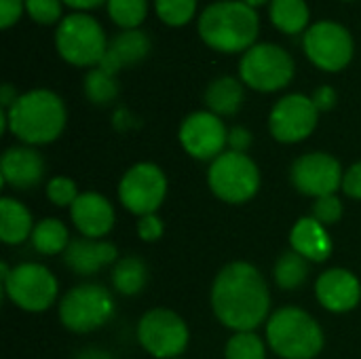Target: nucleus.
Instances as JSON below:
<instances>
[{"label": "nucleus", "instance_id": "31", "mask_svg": "<svg viewBox=\"0 0 361 359\" xmlns=\"http://www.w3.org/2000/svg\"><path fill=\"white\" fill-rule=\"evenodd\" d=\"M197 4L199 0H154V13L165 25L182 28L195 17Z\"/></svg>", "mask_w": 361, "mask_h": 359}, {"label": "nucleus", "instance_id": "8", "mask_svg": "<svg viewBox=\"0 0 361 359\" xmlns=\"http://www.w3.org/2000/svg\"><path fill=\"white\" fill-rule=\"evenodd\" d=\"M207 182L212 193L226 203H245L260 188V171L258 165L245 154L226 150L216 161H212Z\"/></svg>", "mask_w": 361, "mask_h": 359}, {"label": "nucleus", "instance_id": "37", "mask_svg": "<svg viewBox=\"0 0 361 359\" xmlns=\"http://www.w3.org/2000/svg\"><path fill=\"white\" fill-rule=\"evenodd\" d=\"M343 190L351 199H361V161L351 165L343 176Z\"/></svg>", "mask_w": 361, "mask_h": 359}, {"label": "nucleus", "instance_id": "5", "mask_svg": "<svg viewBox=\"0 0 361 359\" xmlns=\"http://www.w3.org/2000/svg\"><path fill=\"white\" fill-rule=\"evenodd\" d=\"M102 23L89 13H70L55 28V49L63 61L76 68H95L108 51Z\"/></svg>", "mask_w": 361, "mask_h": 359}, {"label": "nucleus", "instance_id": "7", "mask_svg": "<svg viewBox=\"0 0 361 359\" xmlns=\"http://www.w3.org/2000/svg\"><path fill=\"white\" fill-rule=\"evenodd\" d=\"M0 269L4 294L19 309L27 313H42L55 303L59 288L55 275L47 267L38 262H23L8 269V264L2 262Z\"/></svg>", "mask_w": 361, "mask_h": 359}, {"label": "nucleus", "instance_id": "35", "mask_svg": "<svg viewBox=\"0 0 361 359\" xmlns=\"http://www.w3.org/2000/svg\"><path fill=\"white\" fill-rule=\"evenodd\" d=\"M137 235L142 241H159L163 237V222L157 214H148V216H142L140 222H137Z\"/></svg>", "mask_w": 361, "mask_h": 359}, {"label": "nucleus", "instance_id": "32", "mask_svg": "<svg viewBox=\"0 0 361 359\" xmlns=\"http://www.w3.org/2000/svg\"><path fill=\"white\" fill-rule=\"evenodd\" d=\"M61 6V0H25V15L40 25H53L63 19Z\"/></svg>", "mask_w": 361, "mask_h": 359}, {"label": "nucleus", "instance_id": "10", "mask_svg": "<svg viewBox=\"0 0 361 359\" xmlns=\"http://www.w3.org/2000/svg\"><path fill=\"white\" fill-rule=\"evenodd\" d=\"M302 49L315 68L324 72H341L351 63L355 42L343 23L324 19L309 25L302 38Z\"/></svg>", "mask_w": 361, "mask_h": 359}, {"label": "nucleus", "instance_id": "4", "mask_svg": "<svg viewBox=\"0 0 361 359\" xmlns=\"http://www.w3.org/2000/svg\"><path fill=\"white\" fill-rule=\"evenodd\" d=\"M267 341L283 359H313L324 349L322 326L298 307H283L267 320Z\"/></svg>", "mask_w": 361, "mask_h": 359}, {"label": "nucleus", "instance_id": "18", "mask_svg": "<svg viewBox=\"0 0 361 359\" xmlns=\"http://www.w3.org/2000/svg\"><path fill=\"white\" fill-rule=\"evenodd\" d=\"M150 49H152V42L144 30H140V28L121 30L116 36L110 38L108 51H106L104 59L99 61V68L116 76V72H121L123 68L142 63L148 57Z\"/></svg>", "mask_w": 361, "mask_h": 359}, {"label": "nucleus", "instance_id": "11", "mask_svg": "<svg viewBox=\"0 0 361 359\" xmlns=\"http://www.w3.org/2000/svg\"><path fill=\"white\" fill-rule=\"evenodd\" d=\"M186 322L169 309H152L137 324V341L146 353L157 359L180 358L188 347Z\"/></svg>", "mask_w": 361, "mask_h": 359}, {"label": "nucleus", "instance_id": "45", "mask_svg": "<svg viewBox=\"0 0 361 359\" xmlns=\"http://www.w3.org/2000/svg\"><path fill=\"white\" fill-rule=\"evenodd\" d=\"M176 359H180V358H176Z\"/></svg>", "mask_w": 361, "mask_h": 359}, {"label": "nucleus", "instance_id": "43", "mask_svg": "<svg viewBox=\"0 0 361 359\" xmlns=\"http://www.w3.org/2000/svg\"><path fill=\"white\" fill-rule=\"evenodd\" d=\"M241 2H245V4L252 6V8H258V6H262V4H271V0H241Z\"/></svg>", "mask_w": 361, "mask_h": 359}, {"label": "nucleus", "instance_id": "12", "mask_svg": "<svg viewBox=\"0 0 361 359\" xmlns=\"http://www.w3.org/2000/svg\"><path fill=\"white\" fill-rule=\"evenodd\" d=\"M167 195V178L154 163H137L125 171L118 184L123 207L135 216L157 214Z\"/></svg>", "mask_w": 361, "mask_h": 359}, {"label": "nucleus", "instance_id": "28", "mask_svg": "<svg viewBox=\"0 0 361 359\" xmlns=\"http://www.w3.org/2000/svg\"><path fill=\"white\" fill-rule=\"evenodd\" d=\"M82 89H85V95L91 104L95 106H108L116 99L118 95V83H116V76L102 70L99 66L91 68L82 80Z\"/></svg>", "mask_w": 361, "mask_h": 359}, {"label": "nucleus", "instance_id": "15", "mask_svg": "<svg viewBox=\"0 0 361 359\" xmlns=\"http://www.w3.org/2000/svg\"><path fill=\"white\" fill-rule=\"evenodd\" d=\"M343 167L328 152H309L294 161L290 178L298 193L319 199L343 188Z\"/></svg>", "mask_w": 361, "mask_h": 359}, {"label": "nucleus", "instance_id": "22", "mask_svg": "<svg viewBox=\"0 0 361 359\" xmlns=\"http://www.w3.org/2000/svg\"><path fill=\"white\" fill-rule=\"evenodd\" d=\"M203 99H205V106L209 112L218 114L220 118L222 116H233L241 110L243 102H245V89H243V83L241 78H235V76H218L214 78L205 93H203Z\"/></svg>", "mask_w": 361, "mask_h": 359}, {"label": "nucleus", "instance_id": "42", "mask_svg": "<svg viewBox=\"0 0 361 359\" xmlns=\"http://www.w3.org/2000/svg\"><path fill=\"white\" fill-rule=\"evenodd\" d=\"M78 359H112L108 353H104V351H95V349H89V351H85V353H80Z\"/></svg>", "mask_w": 361, "mask_h": 359}, {"label": "nucleus", "instance_id": "1", "mask_svg": "<svg viewBox=\"0 0 361 359\" xmlns=\"http://www.w3.org/2000/svg\"><path fill=\"white\" fill-rule=\"evenodd\" d=\"M212 309L235 332H254L267 322L271 294L260 271L250 262H231L214 279Z\"/></svg>", "mask_w": 361, "mask_h": 359}, {"label": "nucleus", "instance_id": "2", "mask_svg": "<svg viewBox=\"0 0 361 359\" xmlns=\"http://www.w3.org/2000/svg\"><path fill=\"white\" fill-rule=\"evenodd\" d=\"M201 40L218 53H245L260 34L258 11L241 0H218L207 4L197 21Z\"/></svg>", "mask_w": 361, "mask_h": 359}, {"label": "nucleus", "instance_id": "17", "mask_svg": "<svg viewBox=\"0 0 361 359\" xmlns=\"http://www.w3.org/2000/svg\"><path fill=\"white\" fill-rule=\"evenodd\" d=\"M70 216L78 233L87 239H102L114 226V209L99 193H82L70 207Z\"/></svg>", "mask_w": 361, "mask_h": 359}, {"label": "nucleus", "instance_id": "25", "mask_svg": "<svg viewBox=\"0 0 361 359\" xmlns=\"http://www.w3.org/2000/svg\"><path fill=\"white\" fill-rule=\"evenodd\" d=\"M148 284V267L137 256L121 258L112 269V286L123 296L140 294Z\"/></svg>", "mask_w": 361, "mask_h": 359}, {"label": "nucleus", "instance_id": "20", "mask_svg": "<svg viewBox=\"0 0 361 359\" xmlns=\"http://www.w3.org/2000/svg\"><path fill=\"white\" fill-rule=\"evenodd\" d=\"M63 254H66L63 256L66 264L76 275H93L99 269L118 262V252H116V248L112 243L93 241V239H87V237L72 239Z\"/></svg>", "mask_w": 361, "mask_h": 359}, {"label": "nucleus", "instance_id": "39", "mask_svg": "<svg viewBox=\"0 0 361 359\" xmlns=\"http://www.w3.org/2000/svg\"><path fill=\"white\" fill-rule=\"evenodd\" d=\"M228 146L235 152H245L252 146V133L245 127H233L228 131Z\"/></svg>", "mask_w": 361, "mask_h": 359}, {"label": "nucleus", "instance_id": "3", "mask_svg": "<svg viewBox=\"0 0 361 359\" xmlns=\"http://www.w3.org/2000/svg\"><path fill=\"white\" fill-rule=\"evenodd\" d=\"M6 114L8 131L27 146L55 142L68 121L63 99L49 89H32L21 93Z\"/></svg>", "mask_w": 361, "mask_h": 359}, {"label": "nucleus", "instance_id": "9", "mask_svg": "<svg viewBox=\"0 0 361 359\" xmlns=\"http://www.w3.org/2000/svg\"><path fill=\"white\" fill-rule=\"evenodd\" d=\"M112 315H114L112 294L95 284L72 288L59 303L61 324L76 334H87L106 326Z\"/></svg>", "mask_w": 361, "mask_h": 359}, {"label": "nucleus", "instance_id": "23", "mask_svg": "<svg viewBox=\"0 0 361 359\" xmlns=\"http://www.w3.org/2000/svg\"><path fill=\"white\" fill-rule=\"evenodd\" d=\"M34 222L25 205L17 199L2 197L0 199V239L6 245H19L27 237H32Z\"/></svg>", "mask_w": 361, "mask_h": 359}, {"label": "nucleus", "instance_id": "40", "mask_svg": "<svg viewBox=\"0 0 361 359\" xmlns=\"http://www.w3.org/2000/svg\"><path fill=\"white\" fill-rule=\"evenodd\" d=\"M21 93H17V89L13 87V85H2V89H0V106H2V110H8L15 102H17V97H19Z\"/></svg>", "mask_w": 361, "mask_h": 359}, {"label": "nucleus", "instance_id": "6", "mask_svg": "<svg viewBox=\"0 0 361 359\" xmlns=\"http://www.w3.org/2000/svg\"><path fill=\"white\" fill-rule=\"evenodd\" d=\"M296 72L294 57L275 42H256L239 61V78L245 87L260 93L286 89Z\"/></svg>", "mask_w": 361, "mask_h": 359}, {"label": "nucleus", "instance_id": "19", "mask_svg": "<svg viewBox=\"0 0 361 359\" xmlns=\"http://www.w3.org/2000/svg\"><path fill=\"white\" fill-rule=\"evenodd\" d=\"M0 176L2 184L25 190L42 180L44 161L32 146H13L0 159Z\"/></svg>", "mask_w": 361, "mask_h": 359}, {"label": "nucleus", "instance_id": "13", "mask_svg": "<svg viewBox=\"0 0 361 359\" xmlns=\"http://www.w3.org/2000/svg\"><path fill=\"white\" fill-rule=\"evenodd\" d=\"M319 121V110L309 95L290 93L283 95L271 110L269 129L281 144H296L307 140Z\"/></svg>", "mask_w": 361, "mask_h": 359}, {"label": "nucleus", "instance_id": "36", "mask_svg": "<svg viewBox=\"0 0 361 359\" xmlns=\"http://www.w3.org/2000/svg\"><path fill=\"white\" fill-rule=\"evenodd\" d=\"M25 13V0H0V25L8 30Z\"/></svg>", "mask_w": 361, "mask_h": 359}, {"label": "nucleus", "instance_id": "16", "mask_svg": "<svg viewBox=\"0 0 361 359\" xmlns=\"http://www.w3.org/2000/svg\"><path fill=\"white\" fill-rule=\"evenodd\" d=\"M315 296L332 313H347L361 300L360 279L347 269H330L317 277Z\"/></svg>", "mask_w": 361, "mask_h": 359}, {"label": "nucleus", "instance_id": "34", "mask_svg": "<svg viewBox=\"0 0 361 359\" xmlns=\"http://www.w3.org/2000/svg\"><path fill=\"white\" fill-rule=\"evenodd\" d=\"M311 218H315L324 226L336 224L343 218V203H341V199L336 195H328V197L315 199L313 209H311Z\"/></svg>", "mask_w": 361, "mask_h": 359}, {"label": "nucleus", "instance_id": "44", "mask_svg": "<svg viewBox=\"0 0 361 359\" xmlns=\"http://www.w3.org/2000/svg\"><path fill=\"white\" fill-rule=\"evenodd\" d=\"M345 2H351V0H345Z\"/></svg>", "mask_w": 361, "mask_h": 359}, {"label": "nucleus", "instance_id": "29", "mask_svg": "<svg viewBox=\"0 0 361 359\" xmlns=\"http://www.w3.org/2000/svg\"><path fill=\"white\" fill-rule=\"evenodd\" d=\"M106 8L114 25L123 30H135L148 15V0H108Z\"/></svg>", "mask_w": 361, "mask_h": 359}, {"label": "nucleus", "instance_id": "33", "mask_svg": "<svg viewBox=\"0 0 361 359\" xmlns=\"http://www.w3.org/2000/svg\"><path fill=\"white\" fill-rule=\"evenodd\" d=\"M78 195L80 193H78L74 180H70L66 176H57L47 184V197L57 207H72L74 201L78 199Z\"/></svg>", "mask_w": 361, "mask_h": 359}, {"label": "nucleus", "instance_id": "21", "mask_svg": "<svg viewBox=\"0 0 361 359\" xmlns=\"http://www.w3.org/2000/svg\"><path fill=\"white\" fill-rule=\"evenodd\" d=\"M292 250L309 262H326L332 254V239L328 229L315 218H300L290 233Z\"/></svg>", "mask_w": 361, "mask_h": 359}, {"label": "nucleus", "instance_id": "38", "mask_svg": "<svg viewBox=\"0 0 361 359\" xmlns=\"http://www.w3.org/2000/svg\"><path fill=\"white\" fill-rule=\"evenodd\" d=\"M311 99H313V104L317 106V110H319V112H328V110H332V108L336 106L338 93H336V89H334V87H330V85H322V87H317V89L313 91Z\"/></svg>", "mask_w": 361, "mask_h": 359}, {"label": "nucleus", "instance_id": "24", "mask_svg": "<svg viewBox=\"0 0 361 359\" xmlns=\"http://www.w3.org/2000/svg\"><path fill=\"white\" fill-rule=\"evenodd\" d=\"M269 17L279 32L294 36L309 30L311 11L307 0H271Z\"/></svg>", "mask_w": 361, "mask_h": 359}, {"label": "nucleus", "instance_id": "26", "mask_svg": "<svg viewBox=\"0 0 361 359\" xmlns=\"http://www.w3.org/2000/svg\"><path fill=\"white\" fill-rule=\"evenodd\" d=\"M32 245L36 252L40 254H47V256H55V254H61L68 250L70 245V233H68V226L57 220V218H44L40 220L34 231H32Z\"/></svg>", "mask_w": 361, "mask_h": 359}, {"label": "nucleus", "instance_id": "14", "mask_svg": "<svg viewBox=\"0 0 361 359\" xmlns=\"http://www.w3.org/2000/svg\"><path fill=\"white\" fill-rule=\"evenodd\" d=\"M178 138L182 148L199 161H216L228 146V129L224 121L209 110L188 114L180 125Z\"/></svg>", "mask_w": 361, "mask_h": 359}, {"label": "nucleus", "instance_id": "30", "mask_svg": "<svg viewBox=\"0 0 361 359\" xmlns=\"http://www.w3.org/2000/svg\"><path fill=\"white\" fill-rule=\"evenodd\" d=\"M224 359H267V349L256 332H235L226 343Z\"/></svg>", "mask_w": 361, "mask_h": 359}, {"label": "nucleus", "instance_id": "41", "mask_svg": "<svg viewBox=\"0 0 361 359\" xmlns=\"http://www.w3.org/2000/svg\"><path fill=\"white\" fill-rule=\"evenodd\" d=\"M61 2L68 4L70 8H74L76 13H85V11H91V8L102 6V4L108 2V0H61Z\"/></svg>", "mask_w": 361, "mask_h": 359}, {"label": "nucleus", "instance_id": "27", "mask_svg": "<svg viewBox=\"0 0 361 359\" xmlns=\"http://www.w3.org/2000/svg\"><path fill=\"white\" fill-rule=\"evenodd\" d=\"M309 277V260L298 252H286L275 264V284L281 290H298Z\"/></svg>", "mask_w": 361, "mask_h": 359}]
</instances>
